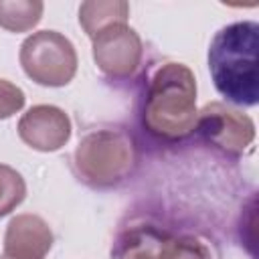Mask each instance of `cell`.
<instances>
[{
  "label": "cell",
  "instance_id": "6da1fadb",
  "mask_svg": "<svg viewBox=\"0 0 259 259\" xmlns=\"http://www.w3.org/2000/svg\"><path fill=\"white\" fill-rule=\"evenodd\" d=\"M259 24L251 20L223 26L208 49V71L217 91L231 103L251 107L259 101L257 75Z\"/></svg>",
  "mask_w": 259,
  "mask_h": 259
},
{
  "label": "cell",
  "instance_id": "7a4b0ae2",
  "mask_svg": "<svg viewBox=\"0 0 259 259\" xmlns=\"http://www.w3.org/2000/svg\"><path fill=\"white\" fill-rule=\"evenodd\" d=\"M144 125L166 140H180L196 125V83L182 63L162 65L150 79L144 111Z\"/></svg>",
  "mask_w": 259,
  "mask_h": 259
},
{
  "label": "cell",
  "instance_id": "3957f363",
  "mask_svg": "<svg viewBox=\"0 0 259 259\" xmlns=\"http://www.w3.org/2000/svg\"><path fill=\"white\" fill-rule=\"evenodd\" d=\"M79 172L87 182L107 186L121 180L134 164L132 138L119 130H99L83 138L75 152Z\"/></svg>",
  "mask_w": 259,
  "mask_h": 259
},
{
  "label": "cell",
  "instance_id": "277c9868",
  "mask_svg": "<svg viewBox=\"0 0 259 259\" xmlns=\"http://www.w3.org/2000/svg\"><path fill=\"white\" fill-rule=\"evenodd\" d=\"M20 63L36 83L59 87L73 79L77 55L69 38L55 30H40L22 42Z\"/></svg>",
  "mask_w": 259,
  "mask_h": 259
},
{
  "label": "cell",
  "instance_id": "5b68a950",
  "mask_svg": "<svg viewBox=\"0 0 259 259\" xmlns=\"http://www.w3.org/2000/svg\"><path fill=\"white\" fill-rule=\"evenodd\" d=\"M194 130H198L206 142L233 156L243 154L255 138V125L251 117L225 107L223 103L206 105L200 115H196Z\"/></svg>",
  "mask_w": 259,
  "mask_h": 259
},
{
  "label": "cell",
  "instance_id": "8992f818",
  "mask_svg": "<svg viewBox=\"0 0 259 259\" xmlns=\"http://www.w3.org/2000/svg\"><path fill=\"white\" fill-rule=\"evenodd\" d=\"M93 57L103 73L121 79L138 69L142 42L125 22L113 24L93 36Z\"/></svg>",
  "mask_w": 259,
  "mask_h": 259
},
{
  "label": "cell",
  "instance_id": "52a82bcc",
  "mask_svg": "<svg viewBox=\"0 0 259 259\" xmlns=\"http://www.w3.org/2000/svg\"><path fill=\"white\" fill-rule=\"evenodd\" d=\"M18 134L30 148L53 152L69 140L71 121L59 107L36 105L22 115L18 123Z\"/></svg>",
  "mask_w": 259,
  "mask_h": 259
},
{
  "label": "cell",
  "instance_id": "ba28073f",
  "mask_svg": "<svg viewBox=\"0 0 259 259\" xmlns=\"http://www.w3.org/2000/svg\"><path fill=\"white\" fill-rule=\"evenodd\" d=\"M53 245L47 223L34 214H20L10 221L4 237V255L10 259H45Z\"/></svg>",
  "mask_w": 259,
  "mask_h": 259
},
{
  "label": "cell",
  "instance_id": "9c48e42d",
  "mask_svg": "<svg viewBox=\"0 0 259 259\" xmlns=\"http://www.w3.org/2000/svg\"><path fill=\"white\" fill-rule=\"evenodd\" d=\"M127 14L130 6L125 2H85L79 8V22L93 38L103 28L125 22Z\"/></svg>",
  "mask_w": 259,
  "mask_h": 259
},
{
  "label": "cell",
  "instance_id": "30bf717a",
  "mask_svg": "<svg viewBox=\"0 0 259 259\" xmlns=\"http://www.w3.org/2000/svg\"><path fill=\"white\" fill-rule=\"evenodd\" d=\"M42 14L40 2H0V26L8 30H28Z\"/></svg>",
  "mask_w": 259,
  "mask_h": 259
},
{
  "label": "cell",
  "instance_id": "8fae6325",
  "mask_svg": "<svg viewBox=\"0 0 259 259\" xmlns=\"http://www.w3.org/2000/svg\"><path fill=\"white\" fill-rule=\"evenodd\" d=\"M26 194V186L22 176L10 166L0 164V217L14 210Z\"/></svg>",
  "mask_w": 259,
  "mask_h": 259
},
{
  "label": "cell",
  "instance_id": "7c38bea8",
  "mask_svg": "<svg viewBox=\"0 0 259 259\" xmlns=\"http://www.w3.org/2000/svg\"><path fill=\"white\" fill-rule=\"evenodd\" d=\"M22 105H24V93L6 79H0V119L10 117Z\"/></svg>",
  "mask_w": 259,
  "mask_h": 259
},
{
  "label": "cell",
  "instance_id": "4fadbf2b",
  "mask_svg": "<svg viewBox=\"0 0 259 259\" xmlns=\"http://www.w3.org/2000/svg\"><path fill=\"white\" fill-rule=\"evenodd\" d=\"M0 259H10V257H6V255H2V257H0Z\"/></svg>",
  "mask_w": 259,
  "mask_h": 259
}]
</instances>
